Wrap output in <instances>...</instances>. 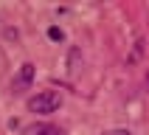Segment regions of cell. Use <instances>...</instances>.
<instances>
[{
    "mask_svg": "<svg viewBox=\"0 0 149 135\" xmlns=\"http://www.w3.org/2000/svg\"><path fill=\"white\" fill-rule=\"evenodd\" d=\"M59 104H62V96L54 90H42L37 93V96H31L28 99V110L31 113H37V116H48V113H56Z\"/></svg>",
    "mask_w": 149,
    "mask_h": 135,
    "instance_id": "6da1fadb",
    "label": "cell"
},
{
    "mask_svg": "<svg viewBox=\"0 0 149 135\" xmlns=\"http://www.w3.org/2000/svg\"><path fill=\"white\" fill-rule=\"evenodd\" d=\"M31 82H34V65H31V62H23V65H20V73H17V79H14V84H11V90L23 93V90L31 87Z\"/></svg>",
    "mask_w": 149,
    "mask_h": 135,
    "instance_id": "7a4b0ae2",
    "label": "cell"
},
{
    "mask_svg": "<svg viewBox=\"0 0 149 135\" xmlns=\"http://www.w3.org/2000/svg\"><path fill=\"white\" fill-rule=\"evenodd\" d=\"M23 135H65V129L56 124H28Z\"/></svg>",
    "mask_w": 149,
    "mask_h": 135,
    "instance_id": "3957f363",
    "label": "cell"
},
{
    "mask_svg": "<svg viewBox=\"0 0 149 135\" xmlns=\"http://www.w3.org/2000/svg\"><path fill=\"white\" fill-rule=\"evenodd\" d=\"M101 135H132L130 129H104Z\"/></svg>",
    "mask_w": 149,
    "mask_h": 135,
    "instance_id": "5b68a950",
    "label": "cell"
},
{
    "mask_svg": "<svg viewBox=\"0 0 149 135\" xmlns=\"http://www.w3.org/2000/svg\"><path fill=\"white\" fill-rule=\"evenodd\" d=\"M48 37H51L54 42H56V40H62L65 34H62V28H59V25H51V28H48Z\"/></svg>",
    "mask_w": 149,
    "mask_h": 135,
    "instance_id": "277c9868",
    "label": "cell"
},
{
    "mask_svg": "<svg viewBox=\"0 0 149 135\" xmlns=\"http://www.w3.org/2000/svg\"><path fill=\"white\" fill-rule=\"evenodd\" d=\"M146 79H149V73H146Z\"/></svg>",
    "mask_w": 149,
    "mask_h": 135,
    "instance_id": "8992f818",
    "label": "cell"
}]
</instances>
